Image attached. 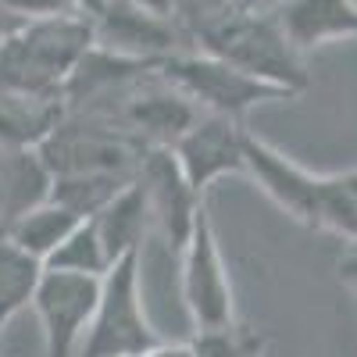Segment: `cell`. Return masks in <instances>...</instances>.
<instances>
[{"mask_svg": "<svg viewBox=\"0 0 357 357\" xmlns=\"http://www.w3.org/2000/svg\"><path fill=\"white\" fill-rule=\"evenodd\" d=\"M89 47H93V18L75 11L8 25L0 33V82L25 93L61 97L68 75Z\"/></svg>", "mask_w": 357, "mask_h": 357, "instance_id": "obj_1", "label": "cell"}, {"mask_svg": "<svg viewBox=\"0 0 357 357\" xmlns=\"http://www.w3.org/2000/svg\"><path fill=\"white\" fill-rule=\"evenodd\" d=\"M200 50L218 61L240 68L268 86L286 89L289 97H301L307 89L304 57L293 50L282 25L272 11H218L211 22L200 25Z\"/></svg>", "mask_w": 357, "mask_h": 357, "instance_id": "obj_2", "label": "cell"}, {"mask_svg": "<svg viewBox=\"0 0 357 357\" xmlns=\"http://www.w3.org/2000/svg\"><path fill=\"white\" fill-rule=\"evenodd\" d=\"M158 75L190 97L204 114H222L232 122H247V114L272 100H293L286 89L268 86L240 68H232L204 50H175L158 61Z\"/></svg>", "mask_w": 357, "mask_h": 357, "instance_id": "obj_3", "label": "cell"}, {"mask_svg": "<svg viewBox=\"0 0 357 357\" xmlns=\"http://www.w3.org/2000/svg\"><path fill=\"white\" fill-rule=\"evenodd\" d=\"M139 268L143 254H126L111 264L100 282V301L79 357H143L158 343V333L143 307Z\"/></svg>", "mask_w": 357, "mask_h": 357, "instance_id": "obj_4", "label": "cell"}, {"mask_svg": "<svg viewBox=\"0 0 357 357\" xmlns=\"http://www.w3.org/2000/svg\"><path fill=\"white\" fill-rule=\"evenodd\" d=\"M183 304L193 321V333L207 329H225L236 321V293H232V275L218 247L215 222L207 215V204L197 211V222L186 236L183 250Z\"/></svg>", "mask_w": 357, "mask_h": 357, "instance_id": "obj_5", "label": "cell"}, {"mask_svg": "<svg viewBox=\"0 0 357 357\" xmlns=\"http://www.w3.org/2000/svg\"><path fill=\"white\" fill-rule=\"evenodd\" d=\"M50 175H82V172H118L136 175L143 146L107 118H72L65 114L57 129L36 146Z\"/></svg>", "mask_w": 357, "mask_h": 357, "instance_id": "obj_6", "label": "cell"}, {"mask_svg": "<svg viewBox=\"0 0 357 357\" xmlns=\"http://www.w3.org/2000/svg\"><path fill=\"white\" fill-rule=\"evenodd\" d=\"M100 282L104 279H93V275L43 272L33 311L43 329L47 357H79L97 301H100Z\"/></svg>", "mask_w": 357, "mask_h": 357, "instance_id": "obj_7", "label": "cell"}, {"mask_svg": "<svg viewBox=\"0 0 357 357\" xmlns=\"http://www.w3.org/2000/svg\"><path fill=\"white\" fill-rule=\"evenodd\" d=\"M136 183L146 193L154 229L168 240L172 250H183L186 236L197 222V211L204 207V197L190 186V178L178 168L168 146H143L136 165Z\"/></svg>", "mask_w": 357, "mask_h": 357, "instance_id": "obj_8", "label": "cell"}, {"mask_svg": "<svg viewBox=\"0 0 357 357\" xmlns=\"http://www.w3.org/2000/svg\"><path fill=\"white\" fill-rule=\"evenodd\" d=\"M243 172L261 186V193L272 200L279 211H286L293 222L311 229L321 175H314L304 165H296L275 143H268L264 136H257L250 129L243 132Z\"/></svg>", "mask_w": 357, "mask_h": 357, "instance_id": "obj_9", "label": "cell"}, {"mask_svg": "<svg viewBox=\"0 0 357 357\" xmlns=\"http://www.w3.org/2000/svg\"><path fill=\"white\" fill-rule=\"evenodd\" d=\"M200 107L183 97L175 86H168L158 72L154 79L146 75L136 82V89L126 93V107H122V122L126 132L139 143V146H172L183 139L197 122H200Z\"/></svg>", "mask_w": 357, "mask_h": 357, "instance_id": "obj_10", "label": "cell"}, {"mask_svg": "<svg viewBox=\"0 0 357 357\" xmlns=\"http://www.w3.org/2000/svg\"><path fill=\"white\" fill-rule=\"evenodd\" d=\"M243 132L247 122H232L222 114H200V122L172 146L178 168L200 197L218 178L243 172Z\"/></svg>", "mask_w": 357, "mask_h": 357, "instance_id": "obj_11", "label": "cell"}, {"mask_svg": "<svg viewBox=\"0 0 357 357\" xmlns=\"http://www.w3.org/2000/svg\"><path fill=\"white\" fill-rule=\"evenodd\" d=\"M175 18H158L151 11L136 8L132 0H107L104 11L93 18V43L139 61H165L175 54Z\"/></svg>", "mask_w": 357, "mask_h": 357, "instance_id": "obj_12", "label": "cell"}, {"mask_svg": "<svg viewBox=\"0 0 357 357\" xmlns=\"http://www.w3.org/2000/svg\"><path fill=\"white\" fill-rule=\"evenodd\" d=\"M272 15L301 57L325 43L357 40V0H279Z\"/></svg>", "mask_w": 357, "mask_h": 357, "instance_id": "obj_13", "label": "cell"}, {"mask_svg": "<svg viewBox=\"0 0 357 357\" xmlns=\"http://www.w3.org/2000/svg\"><path fill=\"white\" fill-rule=\"evenodd\" d=\"M68 114L61 97L25 93L0 82V146L8 151H36Z\"/></svg>", "mask_w": 357, "mask_h": 357, "instance_id": "obj_14", "label": "cell"}, {"mask_svg": "<svg viewBox=\"0 0 357 357\" xmlns=\"http://www.w3.org/2000/svg\"><path fill=\"white\" fill-rule=\"evenodd\" d=\"M97 225L100 240L111 254V261L126 257V254H143V240H146V229H151V207H146V193L143 186L132 183L118 193L97 218H89Z\"/></svg>", "mask_w": 357, "mask_h": 357, "instance_id": "obj_15", "label": "cell"}, {"mask_svg": "<svg viewBox=\"0 0 357 357\" xmlns=\"http://www.w3.org/2000/svg\"><path fill=\"white\" fill-rule=\"evenodd\" d=\"M82 218H75L72 211H65L61 204H54V200H43L36 207H29L25 215H18L0 240H11L18 250L25 254H33L36 261L47 264V257L61 247L68 240V232L79 225Z\"/></svg>", "mask_w": 357, "mask_h": 357, "instance_id": "obj_16", "label": "cell"}, {"mask_svg": "<svg viewBox=\"0 0 357 357\" xmlns=\"http://www.w3.org/2000/svg\"><path fill=\"white\" fill-rule=\"evenodd\" d=\"M43 261L18 250L11 240H0V333L25 311L33 307L36 289L43 282Z\"/></svg>", "mask_w": 357, "mask_h": 357, "instance_id": "obj_17", "label": "cell"}, {"mask_svg": "<svg viewBox=\"0 0 357 357\" xmlns=\"http://www.w3.org/2000/svg\"><path fill=\"white\" fill-rule=\"evenodd\" d=\"M136 175H118V172H82V175H57L50 186V200L61 204L75 218L89 222L122 193Z\"/></svg>", "mask_w": 357, "mask_h": 357, "instance_id": "obj_18", "label": "cell"}, {"mask_svg": "<svg viewBox=\"0 0 357 357\" xmlns=\"http://www.w3.org/2000/svg\"><path fill=\"white\" fill-rule=\"evenodd\" d=\"M111 254L100 240V232L93 222H79L68 240L57 247L50 257H47V272H68V275H93V279H104L111 272Z\"/></svg>", "mask_w": 357, "mask_h": 357, "instance_id": "obj_19", "label": "cell"}, {"mask_svg": "<svg viewBox=\"0 0 357 357\" xmlns=\"http://www.w3.org/2000/svg\"><path fill=\"white\" fill-rule=\"evenodd\" d=\"M311 229L333 232V236H340L343 243L357 247V197L343 183V175H321Z\"/></svg>", "mask_w": 357, "mask_h": 357, "instance_id": "obj_20", "label": "cell"}, {"mask_svg": "<svg viewBox=\"0 0 357 357\" xmlns=\"http://www.w3.org/2000/svg\"><path fill=\"white\" fill-rule=\"evenodd\" d=\"M190 343H193L197 357H264V350H268V340L243 321H232L225 329L193 333Z\"/></svg>", "mask_w": 357, "mask_h": 357, "instance_id": "obj_21", "label": "cell"}, {"mask_svg": "<svg viewBox=\"0 0 357 357\" xmlns=\"http://www.w3.org/2000/svg\"><path fill=\"white\" fill-rule=\"evenodd\" d=\"M8 229V146H0V236Z\"/></svg>", "mask_w": 357, "mask_h": 357, "instance_id": "obj_22", "label": "cell"}, {"mask_svg": "<svg viewBox=\"0 0 357 357\" xmlns=\"http://www.w3.org/2000/svg\"><path fill=\"white\" fill-rule=\"evenodd\" d=\"M143 357H197V354H193V343H165V340H158Z\"/></svg>", "mask_w": 357, "mask_h": 357, "instance_id": "obj_23", "label": "cell"}, {"mask_svg": "<svg viewBox=\"0 0 357 357\" xmlns=\"http://www.w3.org/2000/svg\"><path fill=\"white\" fill-rule=\"evenodd\" d=\"M132 4L158 15V18H175V0H132Z\"/></svg>", "mask_w": 357, "mask_h": 357, "instance_id": "obj_24", "label": "cell"}, {"mask_svg": "<svg viewBox=\"0 0 357 357\" xmlns=\"http://www.w3.org/2000/svg\"><path fill=\"white\" fill-rule=\"evenodd\" d=\"M340 279H343L347 286H354V289H357V247L340 261Z\"/></svg>", "mask_w": 357, "mask_h": 357, "instance_id": "obj_25", "label": "cell"}, {"mask_svg": "<svg viewBox=\"0 0 357 357\" xmlns=\"http://www.w3.org/2000/svg\"><path fill=\"white\" fill-rule=\"evenodd\" d=\"M268 4H272V0H225L229 11H268Z\"/></svg>", "mask_w": 357, "mask_h": 357, "instance_id": "obj_26", "label": "cell"}, {"mask_svg": "<svg viewBox=\"0 0 357 357\" xmlns=\"http://www.w3.org/2000/svg\"><path fill=\"white\" fill-rule=\"evenodd\" d=\"M218 8H225V0H218Z\"/></svg>", "mask_w": 357, "mask_h": 357, "instance_id": "obj_27", "label": "cell"}]
</instances>
